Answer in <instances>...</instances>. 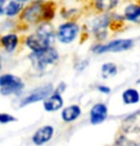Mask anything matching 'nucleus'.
I'll list each match as a JSON object with an SVG mask.
<instances>
[{
    "label": "nucleus",
    "mask_w": 140,
    "mask_h": 146,
    "mask_svg": "<svg viewBox=\"0 0 140 146\" xmlns=\"http://www.w3.org/2000/svg\"><path fill=\"white\" fill-rule=\"evenodd\" d=\"M29 58L35 69L38 71H44L49 65H53L59 60V54L56 49L49 47L42 51L32 52Z\"/></svg>",
    "instance_id": "f03ea898"
},
{
    "label": "nucleus",
    "mask_w": 140,
    "mask_h": 146,
    "mask_svg": "<svg viewBox=\"0 0 140 146\" xmlns=\"http://www.w3.org/2000/svg\"><path fill=\"white\" fill-rule=\"evenodd\" d=\"M55 11L53 6H51L50 3L44 5V11H43V19L45 20H50L54 17Z\"/></svg>",
    "instance_id": "aec40b11"
},
{
    "label": "nucleus",
    "mask_w": 140,
    "mask_h": 146,
    "mask_svg": "<svg viewBox=\"0 0 140 146\" xmlns=\"http://www.w3.org/2000/svg\"><path fill=\"white\" fill-rule=\"evenodd\" d=\"M125 18L134 23H140V5L130 4L125 8Z\"/></svg>",
    "instance_id": "4468645a"
},
{
    "label": "nucleus",
    "mask_w": 140,
    "mask_h": 146,
    "mask_svg": "<svg viewBox=\"0 0 140 146\" xmlns=\"http://www.w3.org/2000/svg\"><path fill=\"white\" fill-rule=\"evenodd\" d=\"M115 145L116 146H138L135 142L131 141V140L126 139L124 137H119V139H117L116 143H115Z\"/></svg>",
    "instance_id": "4be33fe9"
},
{
    "label": "nucleus",
    "mask_w": 140,
    "mask_h": 146,
    "mask_svg": "<svg viewBox=\"0 0 140 146\" xmlns=\"http://www.w3.org/2000/svg\"><path fill=\"white\" fill-rule=\"evenodd\" d=\"M54 127L51 125H45L40 127L36 131V133L33 135L32 140L33 143L37 146H40L45 144L46 142H48L54 135Z\"/></svg>",
    "instance_id": "6e6552de"
},
{
    "label": "nucleus",
    "mask_w": 140,
    "mask_h": 146,
    "mask_svg": "<svg viewBox=\"0 0 140 146\" xmlns=\"http://www.w3.org/2000/svg\"><path fill=\"white\" fill-rule=\"evenodd\" d=\"M82 114V109L79 105H71L62 110V118L64 122H72L76 120Z\"/></svg>",
    "instance_id": "f8f14e48"
},
{
    "label": "nucleus",
    "mask_w": 140,
    "mask_h": 146,
    "mask_svg": "<svg viewBox=\"0 0 140 146\" xmlns=\"http://www.w3.org/2000/svg\"><path fill=\"white\" fill-rule=\"evenodd\" d=\"M80 32V27L75 22H66L62 24L58 29L57 37L62 43L68 44L76 39Z\"/></svg>",
    "instance_id": "20e7f679"
},
{
    "label": "nucleus",
    "mask_w": 140,
    "mask_h": 146,
    "mask_svg": "<svg viewBox=\"0 0 140 146\" xmlns=\"http://www.w3.org/2000/svg\"><path fill=\"white\" fill-rule=\"evenodd\" d=\"M24 86L25 85H24L22 80L19 78H16L15 80L11 82L10 84H8L7 86L2 87L1 90H0V93L3 96H10L13 95V94H18L22 91Z\"/></svg>",
    "instance_id": "ddd939ff"
},
{
    "label": "nucleus",
    "mask_w": 140,
    "mask_h": 146,
    "mask_svg": "<svg viewBox=\"0 0 140 146\" xmlns=\"http://www.w3.org/2000/svg\"><path fill=\"white\" fill-rule=\"evenodd\" d=\"M122 100L126 105H129V104H135L137 102H139L140 95L136 89L129 88V89L125 90L124 92H123Z\"/></svg>",
    "instance_id": "dca6fc26"
},
{
    "label": "nucleus",
    "mask_w": 140,
    "mask_h": 146,
    "mask_svg": "<svg viewBox=\"0 0 140 146\" xmlns=\"http://www.w3.org/2000/svg\"><path fill=\"white\" fill-rule=\"evenodd\" d=\"M122 130L127 134H137L140 132V111L129 115L122 121Z\"/></svg>",
    "instance_id": "0eeeda50"
},
{
    "label": "nucleus",
    "mask_w": 140,
    "mask_h": 146,
    "mask_svg": "<svg viewBox=\"0 0 140 146\" xmlns=\"http://www.w3.org/2000/svg\"><path fill=\"white\" fill-rule=\"evenodd\" d=\"M56 40V35L53 27L50 23L45 22L38 27L35 35L27 37L26 45L33 52H38L43 49L52 47V44Z\"/></svg>",
    "instance_id": "f257e3e1"
},
{
    "label": "nucleus",
    "mask_w": 140,
    "mask_h": 146,
    "mask_svg": "<svg viewBox=\"0 0 140 146\" xmlns=\"http://www.w3.org/2000/svg\"><path fill=\"white\" fill-rule=\"evenodd\" d=\"M0 42H1V44L5 48V50H6L8 53H12L16 48V46H17L18 37L16 35L9 34V35H4V36H2L1 39H0Z\"/></svg>",
    "instance_id": "2eb2a0df"
},
{
    "label": "nucleus",
    "mask_w": 140,
    "mask_h": 146,
    "mask_svg": "<svg viewBox=\"0 0 140 146\" xmlns=\"http://www.w3.org/2000/svg\"><path fill=\"white\" fill-rule=\"evenodd\" d=\"M0 69H1V64H0Z\"/></svg>",
    "instance_id": "bb28decb"
},
{
    "label": "nucleus",
    "mask_w": 140,
    "mask_h": 146,
    "mask_svg": "<svg viewBox=\"0 0 140 146\" xmlns=\"http://www.w3.org/2000/svg\"><path fill=\"white\" fill-rule=\"evenodd\" d=\"M52 92H53V86H52V84H47L38 88V89H36L34 92L30 94L29 96H27L25 98H23L22 101L20 102V107L26 106L31 103L38 102V101L40 100H44L49 96H51Z\"/></svg>",
    "instance_id": "39448f33"
},
{
    "label": "nucleus",
    "mask_w": 140,
    "mask_h": 146,
    "mask_svg": "<svg viewBox=\"0 0 140 146\" xmlns=\"http://www.w3.org/2000/svg\"><path fill=\"white\" fill-rule=\"evenodd\" d=\"M25 1H27V0H25Z\"/></svg>",
    "instance_id": "cd10ccee"
},
{
    "label": "nucleus",
    "mask_w": 140,
    "mask_h": 146,
    "mask_svg": "<svg viewBox=\"0 0 140 146\" xmlns=\"http://www.w3.org/2000/svg\"><path fill=\"white\" fill-rule=\"evenodd\" d=\"M43 11L44 5L42 3H34L23 11L21 18L30 23H36L40 19H43Z\"/></svg>",
    "instance_id": "423d86ee"
},
{
    "label": "nucleus",
    "mask_w": 140,
    "mask_h": 146,
    "mask_svg": "<svg viewBox=\"0 0 140 146\" xmlns=\"http://www.w3.org/2000/svg\"><path fill=\"white\" fill-rule=\"evenodd\" d=\"M17 119L13 117L12 115L9 114H0V123H3V124H6V123H10V122H15Z\"/></svg>",
    "instance_id": "5701e85b"
},
{
    "label": "nucleus",
    "mask_w": 140,
    "mask_h": 146,
    "mask_svg": "<svg viewBox=\"0 0 140 146\" xmlns=\"http://www.w3.org/2000/svg\"><path fill=\"white\" fill-rule=\"evenodd\" d=\"M133 46V40L131 39H116L111 41L108 44H97L92 48V51L95 54H105V53H120L127 51Z\"/></svg>",
    "instance_id": "7ed1b4c3"
},
{
    "label": "nucleus",
    "mask_w": 140,
    "mask_h": 146,
    "mask_svg": "<svg viewBox=\"0 0 140 146\" xmlns=\"http://www.w3.org/2000/svg\"><path fill=\"white\" fill-rule=\"evenodd\" d=\"M119 0H96L95 7L101 12H108L116 7Z\"/></svg>",
    "instance_id": "a211bd4d"
},
{
    "label": "nucleus",
    "mask_w": 140,
    "mask_h": 146,
    "mask_svg": "<svg viewBox=\"0 0 140 146\" xmlns=\"http://www.w3.org/2000/svg\"><path fill=\"white\" fill-rule=\"evenodd\" d=\"M7 0H0V15H4V9Z\"/></svg>",
    "instance_id": "a878e982"
},
{
    "label": "nucleus",
    "mask_w": 140,
    "mask_h": 146,
    "mask_svg": "<svg viewBox=\"0 0 140 146\" xmlns=\"http://www.w3.org/2000/svg\"><path fill=\"white\" fill-rule=\"evenodd\" d=\"M101 72H102V76L104 78H111V76H114L117 74V66L111 62L105 63V64L102 65Z\"/></svg>",
    "instance_id": "6ab92c4d"
},
{
    "label": "nucleus",
    "mask_w": 140,
    "mask_h": 146,
    "mask_svg": "<svg viewBox=\"0 0 140 146\" xmlns=\"http://www.w3.org/2000/svg\"><path fill=\"white\" fill-rule=\"evenodd\" d=\"M109 115V110L106 104L97 103L90 110V123L93 125H98L103 123L107 119Z\"/></svg>",
    "instance_id": "1a4fd4ad"
},
{
    "label": "nucleus",
    "mask_w": 140,
    "mask_h": 146,
    "mask_svg": "<svg viewBox=\"0 0 140 146\" xmlns=\"http://www.w3.org/2000/svg\"><path fill=\"white\" fill-rule=\"evenodd\" d=\"M64 105V100L62 96L59 94L54 93L53 95L49 96L43 102V107L44 110L47 112H55L60 110Z\"/></svg>",
    "instance_id": "9b49d317"
},
{
    "label": "nucleus",
    "mask_w": 140,
    "mask_h": 146,
    "mask_svg": "<svg viewBox=\"0 0 140 146\" xmlns=\"http://www.w3.org/2000/svg\"><path fill=\"white\" fill-rule=\"evenodd\" d=\"M22 9V4L16 0H11L7 5H5L4 15L8 16H15Z\"/></svg>",
    "instance_id": "f3484780"
},
{
    "label": "nucleus",
    "mask_w": 140,
    "mask_h": 146,
    "mask_svg": "<svg viewBox=\"0 0 140 146\" xmlns=\"http://www.w3.org/2000/svg\"><path fill=\"white\" fill-rule=\"evenodd\" d=\"M109 15H102L99 16L98 18H96L92 23V31L95 33V35H97L98 38H101V36H103V38L106 37L107 32L106 28L109 26Z\"/></svg>",
    "instance_id": "9d476101"
},
{
    "label": "nucleus",
    "mask_w": 140,
    "mask_h": 146,
    "mask_svg": "<svg viewBox=\"0 0 140 146\" xmlns=\"http://www.w3.org/2000/svg\"><path fill=\"white\" fill-rule=\"evenodd\" d=\"M65 87H66V85H65V84L64 83V82H62V83H60L59 86L57 87V89H56V91H55V93H56V94H59V95H61V93H62V92H64Z\"/></svg>",
    "instance_id": "b1692460"
},
{
    "label": "nucleus",
    "mask_w": 140,
    "mask_h": 146,
    "mask_svg": "<svg viewBox=\"0 0 140 146\" xmlns=\"http://www.w3.org/2000/svg\"><path fill=\"white\" fill-rule=\"evenodd\" d=\"M17 76L11 75V74H6V75L0 76V87H5L8 84H10L11 82L13 81Z\"/></svg>",
    "instance_id": "412c9836"
},
{
    "label": "nucleus",
    "mask_w": 140,
    "mask_h": 146,
    "mask_svg": "<svg viewBox=\"0 0 140 146\" xmlns=\"http://www.w3.org/2000/svg\"><path fill=\"white\" fill-rule=\"evenodd\" d=\"M98 90L100 91L101 93H104V94H109L111 93V88L108 87V86H99L98 87Z\"/></svg>",
    "instance_id": "393cba45"
}]
</instances>
